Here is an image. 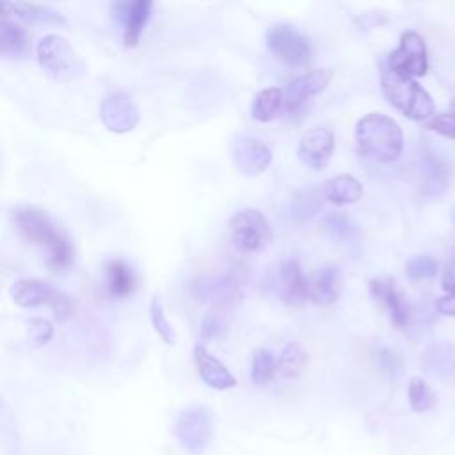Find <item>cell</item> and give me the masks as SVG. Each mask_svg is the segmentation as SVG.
I'll list each match as a JSON object with an SVG mask.
<instances>
[{
    "label": "cell",
    "mask_w": 455,
    "mask_h": 455,
    "mask_svg": "<svg viewBox=\"0 0 455 455\" xmlns=\"http://www.w3.org/2000/svg\"><path fill=\"white\" fill-rule=\"evenodd\" d=\"M11 219L23 240L46 251V261L52 270H64L73 263V243L57 228L46 210L32 204L18 206L11 212Z\"/></svg>",
    "instance_id": "obj_1"
},
{
    "label": "cell",
    "mask_w": 455,
    "mask_h": 455,
    "mask_svg": "<svg viewBox=\"0 0 455 455\" xmlns=\"http://www.w3.org/2000/svg\"><path fill=\"white\" fill-rule=\"evenodd\" d=\"M359 151L382 164L395 162L403 151V133L400 124L380 112H371L361 117L354 130Z\"/></svg>",
    "instance_id": "obj_2"
},
{
    "label": "cell",
    "mask_w": 455,
    "mask_h": 455,
    "mask_svg": "<svg viewBox=\"0 0 455 455\" xmlns=\"http://www.w3.org/2000/svg\"><path fill=\"white\" fill-rule=\"evenodd\" d=\"M380 84L386 100L405 117L423 121L434 114L432 96L414 78L400 75L386 66L380 75Z\"/></svg>",
    "instance_id": "obj_3"
},
{
    "label": "cell",
    "mask_w": 455,
    "mask_h": 455,
    "mask_svg": "<svg viewBox=\"0 0 455 455\" xmlns=\"http://www.w3.org/2000/svg\"><path fill=\"white\" fill-rule=\"evenodd\" d=\"M36 55L39 66L57 80H71L85 71L82 57L62 36L57 34H48L39 39Z\"/></svg>",
    "instance_id": "obj_4"
},
{
    "label": "cell",
    "mask_w": 455,
    "mask_h": 455,
    "mask_svg": "<svg viewBox=\"0 0 455 455\" xmlns=\"http://www.w3.org/2000/svg\"><path fill=\"white\" fill-rule=\"evenodd\" d=\"M11 299L21 307L50 306L57 320H68L73 315V300L43 279H20L11 286Z\"/></svg>",
    "instance_id": "obj_5"
},
{
    "label": "cell",
    "mask_w": 455,
    "mask_h": 455,
    "mask_svg": "<svg viewBox=\"0 0 455 455\" xmlns=\"http://www.w3.org/2000/svg\"><path fill=\"white\" fill-rule=\"evenodd\" d=\"M229 238L238 251L258 252L270 243L272 228L259 210L245 208L231 217Z\"/></svg>",
    "instance_id": "obj_6"
},
{
    "label": "cell",
    "mask_w": 455,
    "mask_h": 455,
    "mask_svg": "<svg viewBox=\"0 0 455 455\" xmlns=\"http://www.w3.org/2000/svg\"><path fill=\"white\" fill-rule=\"evenodd\" d=\"M174 435L180 446L192 453L199 455L210 443L213 435V414L204 405H194L183 409L174 423Z\"/></svg>",
    "instance_id": "obj_7"
},
{
    "label": "cell",
    "mask_w": 455,
    "mask_h": 455,
    "mask_svg": "<svg viewBox=\"0 0 455 455\" xmlns=\"http://www.w3.org/2000/svg\"><path fill=\"white\" fill-rule=\"evenodd\" d=\"M268 50L288 66H302L311 57L309 41L291 25L277 23L267 30Z\"/></svg>",
    "instance_id": "obj_8"
},
{
    "label": "cell",
    "mask_w": 455,
    "mask_h": 455,
    "mask_svg": "<svg viewBox=\"0 0 455 455\" xmlns=\"http://www.w3.org/2000/svg\"><path fill=\"white\" fill-rule=\"evenodd\" d=\"M387 68L405 76H423L428 68L427 46L418 32H403L400 44L387 57Z\"/></svg>",
    "instance_id": "obj_9"
},
{
    "label": "cell",
    "mask_w": 455,
    "mask_h": 455,
    "mask_svg": "<svg viewBox=\"0 0 455 455\" xmlns=\"http://www.w3.org/2000/svg\"><path fill=\"white\" fill-rule=\"evenodd\" d=\"M231 155L235 167L245 176L261 174L272 162L270 148L263 140L247 133H242L233 140Z\"/></svg>",
    "instance_id": "obj_10"
},
{
    "label": "cell",
    "mask_w": 455,
    "mask_h": 455,
    "mask_svg": "<svg viewBox=\"0 0 455 455\" xmlns=\"http://www.w3.org/2000/svg\"><path fill=\"white\" fill-rule=\"evenodd\" d=\"M100 117L107 130L114 133H126L137 126L139 108L128 94L114 92L101 101Z\"/></svg>",
    "instance_id": "obj_11"
},
{
    "label": "cell",
    "mask_w": 455,
    "mask_h": 455,
    "mask_svg": "<svg viewBox=\"0 0 455 455\" xmlns=\"http://www.w3.org/2000/svg\"><path fill=\"white\" fill-rule=\"evenodd\" d=\"M331 69H313L293 78L284 89V112L299 110L309 98L320 94L331 82Z\"/></svg>",
    "instance_id": "obj_12"
},
{
    "label": "cell",
    "mask_w": 455,
    "mask_h": 455,
    "mask_svg": "<svg viewBox=\"0 0 455 455\" xmlns=\"http://www.w3.org/2000/svg\"><path fill=\"white\" fill-rule=\"evenodd\" d=\"M334 151V133L327 126H316L306 132L299 142L297 155L311 169L327 165Z\"/></svg>",
    "instance_id": "obj_13"
},
{
    "label": "cell",
    "mask_w": 455,
    "mask_h": 455,
    "mask_svg": "<svg viewBox=\"0 0 455 455\" xmlns=\"http://www.w3.org/2000/svg\"><path fill=\"white\" fill-rule=\"evenodd\" d=\"M153 2L149 0H132V2H116L112 12L117 21L123 25V39L126 46H135L139 37L149 20Z\"/></svg>",
    "instance_id": "obj_14"
},
{
    "label": "cell",
    "mask_w": 455,
    "mask_h": 455,
    "mask_svg": "<svg viewBox=\"0 0 455 455\" xmlns=\"http://www.w3.org/2000/svg\"><path fill=\"white\" fill-rule=\"evenodd\" d=\"M243 284V275L240 272H226L215 277L203 279L194 286L196 297L201 300H212L213 304H228L233 306V302L240 297Z\"/></svg>",
    "instance_id": "obj_15"
},
{
    "label": "cell",
    "mask_w": 455,
    "mask_h": 455,
    "mask_svg": "<svg viewBox=\"0 0 455 455\" xmlns=\"http://www.w3.org/2000/svg\"><path fill=\"white\" fill-rule=\"evenodd\" d=\"M370 291L371 295L382 304L386 306V309L389 311V316H391V322L403 329L407 323H409V318H411V309H409V304L403 297V293L396 288L395 281L389 279V277H379V279H373L370 281Z\"/></svg>",
    "instance_id": "obj_16"
},
{
    "label": "cell",
    "mask_w": 455,
    "mask_h": 455,
    "mask_svg": "<svg viewBox=\"0 0 455 455\" xmlns=\"http://www.w3.org/2000/svg\"><path fill=\"white\" fill-rule=\"evenodd\" d=\"M194 363L199 377L210 387L222 391L236 384V379L233 377V373L215 355H212L203 345L194 347Z\"/></svg>",
    "instance_id": "obj_17"
},
{
    "label": "cell",
    "mask_w": 455,
    "mask_h": 455,
    "mask_svg": "<svg viewBox=\"0 0 455 455\" xmlns=\"http://www.w3.org/2000/svg\"><path fill=\"white\" fill-rule=\"evenodd\" d=\"M341 272L336 265H325L316 270L309 283V300L318 306H331L341 293Z\"/></svg>",
    "instance_id": "obj_18"
},
{
    "label": "cell",
    "mask_w": 455,
    "mask_h": 455,
    "mask_svg": "<svg viewBox=\"0 0 455 455\" xmlns=\"http://www.w3.org/2000/svg\"><path fill=\"white\" fill-rule=\"evenodd\" d=\"M279 284L283 290V300L290 304H302L309 299V283L302 272V267L295 259H286L279 267Z\"/></svg>",
    "instance_id": "obj_19"
},
{
    "label": "cell",
    "mask_w": 455,
    "mask_h": 455,
    "mask_svg": "<svg viewBox=\"0 0 455 455\" xmlns=\"http://www.w3.org/2000/svg\"><path fill=\"white\" fill-rule=\"evenodd\" d=\"M105 286L108 295L123 299L133 293L137 286V275L124 259H112L105 267Z\"/></svg>",
    "instance_id": "obj_20"
},
{
    "label": "cell",
    "mask_w": 455,
    "mask_h": 455,
    "mask_svg": "<svg viewBox=\"0 0 455 455\" xmlns=\"http://www.w3.org/2000/svg\"><path fill=\"white\" fill-rule=\"evenodd\" d=\"M28 50V36L25 28L11 20L9 16L2 14L0 21V53L5 59H14L25 55Z\"/></svg>",
    "instance_id": "obj_21"
},
{
    "label": "cell",
    "mask_w": 455,
    "mask_h": 455,
    "mask_svg": "<svg viewBox=\"0 0 455 455\" xmlns=\"http://www.w3.org/2000/svg\"><path fill=\"white\" fill-rule=\"evenodd\" d=\"M323 194L332 204H338V206L354 204L363 196V185L357 178L350 174H338L325 183Z\"/></svg>",
    "instance_id": "obj_22"
},
{
    "label": "cell",
    "mask_w": 455,
    "mask_h": 455,
    "mask_svg": "<svg viewBox=\"0 0 455 455\" xmlns=\"http://www.w3.org/2000/svg\"><path fill=\"white\" fill-rule=\"evenodd\" d=\"M284 110V91L279 87H268L259 91L251 107V114L259 123H268Z\"/></svg>",
    "instance_id": "obj_23"
},
{
    "label": "cell",
    "mask_w": 455,
    "mask_h": 455,
    "mask_svg": "<svg viewBox=\"0 0 455 455\" xmlns=\"http://www.w3.org/2000/svg\"><path fill=\"white\" fill-rule=\"evenodd\" d=\"M231 323V306L228 304H213L210 311L203 316L201 322V338L203 341H217L220 339Z\"/></svg>",
    "instance_id": "obj_24"
},
{
    "label": "cell",
    "mask_w": 455,
    "mask_h": 455,
    "mask_svg": "<svg viewBox=\"0 0 455 455\" xmlns=\"http://www.w3.org/2000/svg\"><path fill=\"white\" fill-rule=\"evenodd\" d=\"M307 364V350L300 341H291L277 357V371L286 379L299 377Z\"/></svg>",
    "instance_id": "obj_25"
},
{
    "label": "cell",
    "mask_w": 455,
    "mask_h": 455,
    "mask_svg": "<svg viewBox=\"0 0 455 455\" xmlns=\"http://www.w3.org/2000/svg\"><path fill=\"white\" fill-rule=\"evenodd\" d=\"M2 9L5 12H12L14 16L28 21H43V23H64V16L50 7L34 5V4H4Z\"/></svg>",
    "instance_id": "obj_26"
},
{
    "label": "cell",
    "mask_w": 455,
    "mask_h": 455,
    "mask_svg": "<svg viewBox=\"0 0 455 455\" xmlns=\"http://www.w3.org/2000/svg\"><path fill=\"white\" fill-rule=\"evenodd\" d=\"M277 371V359L274 354L267 348H258L252 354V363H251V380L258 386L268 384Z\"/></svg>",
    "instance_id": "obj_27"
},
{
    "label": "cell",
    "mask_w": 455,
    "mask_h": 455,
    "mask_svg": "<svg viewBox=\"0 0 455 455\" xmlns=\"http://www.w3.org/2000/svg\"><path fill=\"white\" fill-rule=\"evenodd\" d=\"M407 396H409V405L414 412H427L434 407L435 403V396L434 391L430 389V386L419 379V377H412L409 380L407 386Z\"/></svg>",
    "instance_id": "obj_28"
},
{
    "label": "cell",
    "mask_w": 455,
    "mask_h": 455,
    "mask_svg": "<svg viewBox=\"0 0 455 455\" xmlns=\"http://www.w3.org/2000/svg\"><path fill=\"white\" fill-rule=\"evenodd\" d=\"M149 316H151V323H153L156 334L164 339V343L172 345L176 341V334H174V329H172L171 322L165 316L162 300L158 297H153L151 302H149Z\"/></svg>",
    "instance_id": "obj_29"
},
{
    "label": "cell",
    "mask_w": 455,
    "mask_h": 455,
    "mask_svg": "<svg viewBox=\"0 0 455 455\" xmlns=\"http://www.w3.org/2000/svg\"><path fill=\"white\" fill-rule=\"evenodd\" d=\"M437 270H439V263H437L434 258L427 256V254H421V256L412 258V259L407 263V267H405L407 275H409L411 279H414V281L432 279V277H435Z\"/></svg>",
    "instance_id": "obj_30"
},
{
    "label": "cell",
    "mask_w": 455,
    "mask_h": 455,
    "mask_svg": "<svg viewBox=\"0 0 455 455\" xmlns=\"http://www.w3.org/2000/svg\"><path fill=\"white\" fill-rule=\"evenodd\" d=\"M53 336V325L44 318H30L28 320V341L32 348H39L46 345Z\"/></svg>",
    "instance_id": "obj_31"
},
{
    "label": "cell",
    "mask_w": 455,
    "mask_h": 455,
    "mask_svg": "<svg viewBox=\"0 0 455 455\" xmlns=\"http://www.w3.org/2000/svg\"><path fill=\"white\" fill-rule=\"evenodd\" d=\"M425 187H428L430 192H441L446 187V169L435 160V158H428L425 171Z\"/></svg>",
    "instance_id": "obj_32"
},
{
    "label": "cell",
    "mask_w": 455,
    "mask_h": 455,
    "mask_svg": "<svg viewBox=\"0 0 455 455\" xmlns=\"http://www.w3.org/2000/svg\"><path fill=\"white\" fill-rule=\"evenodd\" d=\"M428 128L443 137L455 139V110L434 116L432 121L428 123Z\"/></svg>",
    "instance_id": "obj_33"
},
{
    "label": "cell",
    "mask_w": 455,
    "mask_h": 455,
    "mask_svg": "<svg viewBox=\"0 0 455 455\" xmlns=\"http://www.w3.org/2000/svg\"><path fill=\"white\" fill-rule=\"evenodd\" d=\"M325 226L329 228V231L332 235H336L338 238L341 240H347L350 235H354V226L352 222L345 217V215H339V213H331L327 219H325Z\"/></svg>",
    "instance_id": "obj_34"
},
{
    "label": "cell",
    "mask_w": 455,
    "mask_h": 455,
    "mask_svg": "<svg viewBox=\"0 0 455 455\" xmlns=\"http://www.w3.org/2000/svg\"><path fill=\"white\" fill-rule=\"evenodd\" d=\"M441 283H443V288L450 295H455V261L446 265V268L443 272V277H441Z\"/></svg>",
    "instance_id": "obj_35"
},
{
    "label": "cell",
    "mask_w": 455,
    "mask_h": 455,
    "mask_svg": "<svg viewBox=\"0 0 455 455\" xmlns=\"http://www.w3.org/2000/svg\"><path fill=\"white\" fill-rule=\"evenodd\" d=\"M435 309L444 315V316H455V295H446V297H441L437 302H435Z\"/></svg>",
    "instance_id": "obj_36"
},
{
    "label": "cell",
    "mask_w": 455,
    "mask_h": 455,
    "mask_svg": "<svg viewBox=\"0 0 455 455\" xmlns=\"http://www.w3.org/2000/svg\"><path fill=\"white\" fill-rule=\"evenodd\" d=\"M451 220H453V224H455V206L451 208Z\"/></svg>",
    "instance_id": "obj_37"
},
{
    "label": "cell",
    "mask_w": 455,
    "mask_h": 455,
    "mask_svg": "<svg viewBox=\"0 0 455 455\" xmlns=\"http://www.w3.org/2000/svg\"><path fill=\"white\" fill-rule=\"evenodd\" d=\"M451 110H455V98H453V101H451Z\"/></svg>",
    "instance_id": "obj_38"
},
{
    "label": "cell",
    "mask_w": 455,
    "mask_h": 455,
    "mask_svg": "<svg viewBox=\"0 0 455 455\" xmlns=\"http://www.w3.org/2000/svg\"><path fill=\"white\" fill-rule=\"evenodd\" d=\"M453 259H455V249H453Z\"/></svg>",
    "instance_id": "obj_39"
}]
</instances>
